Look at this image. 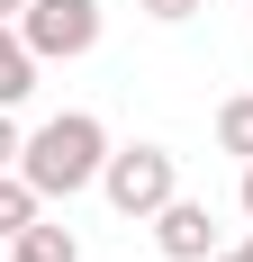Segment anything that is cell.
<instances>
[{
    "label": "cell",
    "mask_w": 253,
    "mask_h": 262,
    "mask_svg": "<svg viewBox=\"0 0 253 262\" xmlns=\"http://www.w3.org/2000/svg\"><path fill=\"white\" fill-rule=\"evenodd\" d=\"M9 262H18V253H9Z\"/></svg>",
    "instance_id": "obj_14"
},
{
    "label": "cell",
    "mask_w": 253,
    "mask_h": 262,
    "mask_svg": "<svg viewBox=\"0 0 253 262\" xmlns=\"http://www.w3.org/2000/svg\"><path fill=\"white\" fill-rule=\"evenodd\" d=\"M36 63H46V54H36V46L18 36V27L0 18V108H18L27 91H36Z\"/></svg>",
    "instance_id": "obj_5"
},
{
    "label": "cell",
    "mask_w": 253,
    "mask_h": 262,
    "mask_svg": "<svg viewBox=\"0 0 253 262\" xmlns=\"http://www.w3.org/2000/svg\"><path fill=\"white\" fill-rule=\"evenodd\" d=\"M18 145H27V136H18V118L0 108V172H18Z\"/></svg>",
    "instance_id": "obj_9"
},
{
    "label": "cell",
    "mask_w": 253,
    "mask_h": 262,
    "mask_svg": "<svg viewBox=\"0 0 253 262\" xmlns=\"http://www.w3.org/2000/svg\"><path fill=\"white\" fill-rule=\"evenodd\" d=\"M217 154H235V163H253V91H235V100L217 108Z\"/></svg>",
    "instance_id": "obj_7"
},
{
    "label": "cell",
    "mask_w": 253,
    "mask_h": 262,
    "mask_svg": "<svg viewBox=\"0 0 253 262\" xmlns=\"http://www.w3.org/2000/svg\"><path fill=\"white\" fill-rule=\"evenodd\" d=\"M145 226H154V244H163V262H208V253H217V217H208V199H163Z\"/></svg>",
    "instance_id": "obj_4"
},
{
    "label": "cell",
    "mask_w": 253,
    "mask_h": 262,
    "mask_svg": "<svg viewBox=\"0 0 253 262\" xmlns=\"http://www.w3.org/2000/svg\"><path fill=\"white\" fill-rule=\"evenodd\" d=\"M100 163H109V127L91 118V108H64V118H46V127L18 145V172L46 199H73V190L100 181Z\"/></svg>",
    "instance_id": "obj_1"
},
{
    "label": "cell",
    "mask_w": 253,
    "mask_h": 262,
    "mask_svg": "<svg viewBox=\"0 0 253 262\" xmlns=\"http://www.w3.org/2000/svg\"><path fill=\"white\" fill-rule=\"evenodd\" d=\"M18 9H27V0H0V18H18Z\"/></svg>",
    "instance_id": "obj_11"
},
{
    "label": "cell",
    "mask_w": 253,
    "mask_h": 262,
    "mask_svg": "<svg viewBox=\"0 0 253 262\" xmlns=\"http://www.w3.org/2000/svg\"><path fill=\"white\" fill-rule=\"evenodd\" d=\"M100 190H109V208H118V217H154L163 199H181V163L163 154V145H109Z\"/></svg>",
    "instance_id": "obj_2"
},
{
    "label": "cell",
    "mask_w": 253,
    "mask_h": 262,
    "mask_svg": "<svg viewBox=\"0 0 253 262\" xmlns=\"http://www.w3.org/2000/svg\"><path fill=\"white\" fill-rule=\"evenodd\" d=\"M235 253H244V262H253V235H244V244H235Z\"/></svg>",
    "instance_id": "obj_12"
},
{
    "label": "cell",
    "mask_w": 253,
    "mask_h": 262,
    "mask_svg": "<svg viewBox=\"0 0 253 262\" xmlns=\"http://www.w3.org/2000/svg\"><path fill=\"white\" fill-rule=\"evenodd\" d=\"M235 199H244V217H253V163H244V190H235Z\"/></svg>",
    "instance_id": "obj_10"
},
{
    "label": "cell",
    "mask_w": 253,
    "mask_h": 262,
    "mask_svg": "<svg viewBox=\"0 0 253 262\" xmlns=\"http://www.w3.org/2000/svg\"><path fill=\"white\" fill-rule=\"evenodd\" d=\"M208 262H244V253H208Z\"/></svg>",
    "instance_id": "obj_13"
},
{
    "label": "cell",
    "mask_w": 253,
    "mask_h": 262,
    "mask_svg": "<svg viewBox=\"0 0 253 262\" xmlns=\"http://www.w3.org/2000/svg\"><path fill=\"white\" fill-rule=\"evenodd\" d=\"M9 253L18 262H81V244H73V226H46V217H36V226L9 235Z\"/></svg>",
    "instance_id": "obj_6"
},
{
    "label": "cell",
    "mask_w": 253,
    "mask_h": 262,
    "mask_svg": "<svg viewBox=\"0 0 253 262\" xmlns=\"http://www.w3.org/2000/svg\"><path fill=\"white\" fill-rule=\"evenodd\" d=\"M145 18H163V27H181V18H199V0H136Z\"/></svg>",
    "instance_id": "obj_8"
},
{
    "label": "cell",
    "mask_w": 253,
    "mask_h": 262,
    "mask_svg": "<svg viewBox=\"0 0 253 262\" xmlns=\"http://www.w3.org/2000/svg\"><path fill=\"white\" fill-rule=\"evenodd\" d=\"M18 36L46 54V63H73V54L100 46V0H27V9H18Z\"/></svg>",
    "instance_id": "obj_3"
}]
</instances>
